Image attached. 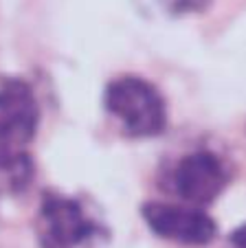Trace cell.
I'll return each mask as SVG.
<instances>
[{
    "label": "cell",
    "instance_id": "cell-5",
    "mask_svg": "<svg viewBox=\"0 0 246 248\" xmlns=\"http://www.w3.org/2000/svg\"><path fill=\"white\" fill-rule=\"evenodd\" d=\"M37 119L40 112L31 86L16 77H0V130L31 143Z\"/></svg>",
    "mask_w": 246,
    "mask_h": 248
},
{
    "label": "cell",
    "instance_id": "cell-3",
    "mask_svg": "<svg viewBox=\"0 0 246 248\" xmlns=\"http://www.w3.org/2000/svg\"><path fill=\"white\" fill-rule=\"evenodd\" d=\"M227 165L211 152H194L182 156L172 171V189L185 204H211L227 189Z\"/></svg>",
    "mask_w": 246,
    "mask_h": 248
},
{
    "label": "cell",
    "instance_id": "cell-2",
    "mask_svg": "<svg viewBox=\"0 0 246 248\" xmlns=\"http://www.w3.org/2000/svg\"><path fill=\"white\" fill-rule=\"evenodd\" d=\"M143 217L156 235L185 246H204L218 235V224L194 204H172V202H148Z\"/></svg>",
    "mask_w": 246,
    "mask_h": 248
},
{
    "label": "cell",
    "instance_id": "cell-4",
    "mask_svg": "<svg viewBox=\"0 0 246 248\" xmlns=\"http://www.w3.org/2000/svg\"><path fill=\"white\" fill-rule=\"evenodd\" d=\"M37 233L44 248H77L93 237L95 224L77 200L47 193L37 216Z\"/></svg>",
    "mask_w": 246,
    "mask_h": 248
},
{
    "label": "cell",
    "instance_id": "cell-1",
    "mask_svg": "<svg viewBox=\"0 0 246 248\" xmlns=\"http://www.w3.org/2000/svg\"><path fill=\"white\" fill-rule=\"evenodd\" d=\"M106 108L130 136H156L165 130V99L141 77H119L106 88Z\"/></svg>",
    "mask_w": 246,
    "mask_h": 248
},
{
    "label": "cell",
    "instance_id": "cell-6",
    "mask_svg": "<svg viewBox=\"0 0 246 248\" xmlns=\"http://www.w3.org/2000/svg\"><path fill=\"white\" fill-rule=\"evenodd\" d=\"M33 178V160L29 140L0 130V196H16Z\"/></svg>",
    "mask_w": 246,
    "mask_h": 248
},
{
    "label": "cell",
    "instance_id": "cell-7",
    "mask_svg": "<svg viewBox=\"0 0 246 248\" xmlns=\"http://www.w3.org/2000/svg\"><path fill=\"white\" fill-rule=\"evenodd\" d=\"M229 242H231V248H246V224L235 229V233L229 237Z\"/></svg>",
    "mask_w": 246,
    "mask_h": 248
}]
</instances>
